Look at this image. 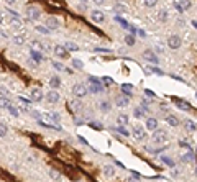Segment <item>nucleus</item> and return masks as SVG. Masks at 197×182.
<instances>
[{
  "instance_id": "obj_52",
  "label": "nucleus",
  "mask_w": 197,
  "mask_h": 182,
  "mask_svg": "<svg viewBox=\"0 0 197 182\" xmlns=\"http://www.w3.org/2000/svg\"><path fill=\"white\" fill-rule=\"evenodd\" d=\"M97 52H110L108 49H97Z\"/></svg>"
},
{
  "instance_id": "obj_6",
  "label": "nucleus",
  "mask_w": 197,
  "mask_h": 182,
  "mask_svg": "<svg viewBox=\"0 0 197 182\" xmlns=\"http://www.w3.org/2000/svg\"><path fill=\"white\" fill-rule=\"evenodd\" d=\"M54 54L57 57H61V59H68V57H69V51L66 49V46L57 45V46H54Z\"/></svg>"
},
{
  "instance_id": "obj_24",
  "label": "nucleus",
  "mask_w": 197,
  "mask_h": 182,
  "mask_svg": "<svg viewBox=\"0 0 197 182\" xmlns=\"http://www.w3.org/2000/svg\"><path fill=\"white\" fill-rule=\"evenodd\" d=\"M104 174L107 176V177H112V176L115 174V169H113L112 166H105V167H104Z\"/></svg>"
},
{
  "instance_id": "obj_42",
  "label": "nucleus",
  "mask_w": 197,
  "mask_h": 182,
  "mask_svg": "<svg viewBox=\"0 0 197 182\" xmlns=\"http://www.w3.org/2000/svg\"><path fill=\"white\" fill-rule=\"evenodd\" d=\"M53 68H54L56 71H66V68L61 63H53Z\"/></svg>"
},
{
  "instance_id": "obj_12",
  "label": "nucleus",
  "mask_w": 197,
  "mask_h": 182,
  "mask_svg": "<svg viewBox=\"0 0 197 182\" xmlns=\"http://www.w3.org/2000/svg\"><path fill=\"white\" fill-rule=\"evenodd\" d=\"M128 103H130V99L125 97V95H118V97H115V105H117L118 108L128 107Z\"/></svg>"
},
{
  "instance_id": "obj_56",
  "label": "nucleus",
  "mask_w": 197,
  "mask_h": 182,
  "mask_svg": "<svg viewBox=\"0 0 197 182\" xmlns=\"http://www.w3.org/2000/svg\"><path fill=\"white\" fill-rule=\"evenodd\" d=\"M195 157H197V149H195Z\"/></svg>"
},
{
  "instance_id": "obj_28",
  "label": "nucleus",
  "mask_w": 197,
  "mask_h": 182,
  "mask_svg": "<svg viewBox=\"0 0 197 182\" xmlns=\"http://www.w3.org/2000/svg\"><path fill=\"white\" fill-rule=\"evenodd\" d=\"M177 3L181 5L182 10H187V8H191V0H179Z\"/></svg>"
},
{
  "instance_id": "obj_30",
  "label": "nucleus",
  "mask_w": 197,
  "mask_h": 182,
  "mask_svg": "<svg viewBox=\"0 0 197 182\" xmlns=\"http://www.w3.org/2000/svg\"><path fill=\"white\" fill-rule=\"evenodd\" d=\"M176 103H177V107H179L181 110H186V112H187V110H191L189 105H187L186 102H182V100H176Z\"/></svg>"
},
{
  "instance_id": "obj_39",
  "label": "nucleus",
  "mask_w": 197,
  "mask_h": 182,
  "mask_svg": "<svg viewBox=\"0 0 197 182\" xmlns=\"http://www.w3.org/2000/svg\"><path fill=\"white\" fill-rule=\"evenodd\" d=\"M113 8H115V12H118V13H125V12H127V7L120 5V3H118V5H115Z\"/></svg>"
},
{
  "instance_id": "obj_7",
  "label": "nucleus",
  "mask_w": 197,
  "mask_h": 182,
  "mask_svg": "<svg viewBox=\"0 0 197 182\" xmlns=\"http://www.w3.org/2000/svg\"><path fill=\"white\" fill-rule=\"evenodd\" d=\"M90 20H92L94 23H102V21L105 20L104 12H100V10H92V12H90Z\"/></svg>"
},
{
  "instance_id": "obj_35",
  "label": "nucleus",
  "mask_w": 197,
  "mask_h": 182,
  "mask_svg": "<svg viewBox=\"0 0 197 182\" xmlns=\"http://www.w3.org/2000/svg\"><path fill=\"white\" fill-rule=\"evenodd\" d=\"M125 43H127L128 46H133L135 45V38H133L132 35H128V36H125Z\"/></svg>"
},
{
  "instance_id": "obj_18",
  "label": "nucleus",
  "mask_w": 197,
  "mask_h": 182,
  "mask_svg": "<svg viewBox=\"0 0 197 182\" xmlns=\"http://www.w3.org/2000/svg\"><path fill=\"white\" fill-rule=\"evenodd\" d=\"M49 85H51V89H59V85H61V79L57 77V76H53V77L49 79Z\"/></svg>"
},
{
  "instance_id": "obj_26",
  "label": "nucleus",
  "mask_w": 197,
  "mask_h": 182,
  "mask_svg": "<svg viewBox=\"0 0 197 182\" xmlns=\"http://www.w3.org/2000/svg\"><path fill=\"white\" fill-rule=\"evenodd\" d=\"M10 107V100L5 97H0V108H8Z\"/></svg>"
},
{
  "instance_id": "obj_51",
  "label": "nucleus",
  "mask_w": 197,
  "mask_h": 182,
  "mask_svg": "<svg viewBox=\"0 0 197 182\" xmlns=\"http://www.w3.org/2000/svg\"><path fill=\"white\" fill-rule=\"evenodd\" d=\"M176 8H177V12H181V13L184 12V10H182V8H181V5H179V3H177V2H176Z\"/></svg>"
},
{
  "instance_id": "obj_50",
  "label": "nucleus",
  "mask_w": 197,
  "mask_h": 182,
  "mask_svg": "<svg viewBox=\"0 0 197 182\" xmlns=\"http://www.w3.org/2000/svg\"><path fill=\"white\" fill-rule=\"evenodd\" d=\"M179 146H181V148H187V146H189V145H187L186 141H181V143H179Z\"/></svg>"
},
{
  "instance_id": "obj_9",
  "label": "nucleus",
  "mask_w": 197,
  "mask_h": 182,
  "mask_svg": "<svg viewBox=\"0 0 197 182\" xmlns=\"http://www.w3.org/2000/svg\"><path fill=\"white\" fill-rule=\"evenodd\" d=\"M59 99H61V95H59V92H56V90H49V92H46V100L49 103H57V102H59Z\"/></svg>"
},
{
  "instance_id": "obj_19",
  "label": "nucleus",
  "mask_w": 197,
  "mask_h": 182,
  "mask_svg": "<svg viewBox=\"0 0 197 182\" xmlns=\"http://www.w3.org/2000/svg\"><path fill=\"white\" fill-rule=\"evenodd\" d=\"M166 122L169 123L171 126H177V125H179V118L174 117V115H167V117H166Z\"/></svg>"
},
{
  "instance_id": "obj_27",
  "label": "nucleus",
  "mask_w": 197,
  "mask_h": 182,
  "mask_svg": "<svg viewBox=\"0 0 197 182\" xmlns=\"http://www.w3.org/2000/svg\"><path fill=\"white\" fill-rule=\"evenodd\" d=\"M133 115H135L136 118H143V115H145V110H143L141 107H136L135 110H133Z\"/></svg>"
},
{
  "instance_id": "obj_22",
  "label": "nucleus",
  "mask_w": 197,
  "mask_h": 182,
  "mask_svg": "<svg viewBox=\"0 0 197 182\" xmlns=\"http://www.w3.org/2000/svg\"><path fill=\"white\" fill-rule=\"evenodd\" d=\"M31 49H35V51H40V52H43V51H45V46H43L41 43H38V41H33V43H31Z\"/></svg>"
},
{
  "instance_id": "obj_29",
  "label": "nucleus",
  "mask_w": 197,
  "mask_h": 182,
  "mask_svg": "<svg viewBox=\"0 0 197 182\" xmlns=\"http://www.w3.org/2000/svg\"><path fill=\"white\" fill-rule=\"evenodd\" d=\"M113 131H117V133H120V135H123V136H128L130 135V133L127 131V128H123L122 125L117 126V128H113Z\"/></svg>"
},
{
  "instance_id": "obj_47",
  "label": "nucleus",
  "mask_w": 197,
  "mask_h": 182,
  "mask_svg": "<svg viewBox=\"0 0 197 182\" xmlns=\"http://www.w3.org/2000/svg\"><path fill=\"white\" fill-rule=\"evenodd\" d=\"M145 92H146V95H148V97H155V92H153V90H150V89H146Z\"/></svg>"
},
{
  "instance_id": "obj_58",
  "label": "nucleus",
  "mask_w": 197,
  "mask_h": 182,
  "mask_svg": "<svg viewBox=\"0 0 197 182\" xmlns=\"http://www.w3.org/2000/svg\"><path fill=\"white\" fill-rule=\"evenodd\" d=\"M0 36H2V35H0Z\"/></svg>"
},
{
  "instance_id": "obj_32",
  "label": "nucleus",
  "mask_w": 197,
  "mask_h": 182,
  "mask_svg": "<svg viewBox=\"0 0 197 182\" xmlns=\"http://www.w3.org/2000/svg\"><path fill=\"white\" fill-rule=\"evenodd\" d=\"M49 176H51V179H54V180H61V174L57 171H54V169L49 171Z\"/></svg>"
},
{
  "instance_id": "obj_17",
  "label": "nucleus",
  "mask_w": 197,
  "mask_h": 182,
  "mask_svg": "<svg viewBox=\"0 0 197 182\" xmlns=\"http://www.w3.org/2000/svg\"><path fill=\"white\" fill-rule=\"evenodd\" d=\"M194 159H195V153L192 151V149H189L184 156H182V162H191V161H194Z\"/></svg>"
},
{
  "instance_id": "obj_33",
  "label": "nucleus",
  "mask_w": 197,
  "mask_h": 182,
  "mask_svg": "<svg viewBox=\"0 0 197 182\" xmlns=\"http://www.w3.org/2000/svg\"><path fill=\"white\" fill-rule=\"evenodd\" d=\"M158 18H160L161 21H166L167 20V12L166 10H160L158 12Z\"/></svg>"
},
{
  "instance_id": "obj_54",
  "label": "nucleus",
  "mask_w": 197,
  "mask_h": 182,
  "mask_svg": "<svg viewBox=\"0 0 197 182\" xmlns=\"http://www.w3.org/2000/svg\"><path fill=\"white\" fill-rule=\"evenodd\" d=\"M195 159H197V157H195ZM194 174H195V177H197V166H195V172H194Z\"/></svg>"
},
{
  "instance_id": "obj_13",
  "label": "nucleus",
  "mask_w": 197,
  "mask_h": 182,
  "mask_svg": "<svg viewBox=\"0 0 197 182\" xmlns=\"http://www.w3.org/2000/svg\"><path fill=\"white\" fill-rule=\"evenodd\" d=\"M133 136H135L136 140H145V138H146L145 128H143V126H135V128H133Z\"/></svg>"
},
{
  "instance_id": "obj_48",
  "label": "nucleus",
  "mask_w": 197,
  "mask_h": 182,
  "mask_svg": "<svg viewBox=\"0 0 197 182\" xmlns=\"http://www.w3.org/2000/svg\"><path fill=\"white\" fill-rule=\"evenodd\" d=\"M5 2H7V5H15L17 0H5Z\"/></svg>"
},
{
  "instance_id": "obj_40",
  "label": "nucleus",
  "mask_w": 197,
  "mask_h": 182,
  "mask_svg": "<svg viewBox=\"0 0 197 182\" xmlns=\"http://www.w3.org/2000/svg\"><path fill=\"white\" fill-rule=\"evenodd\" d=\"M100 110H102V112H108V110H110V103L108 102H102V103H100Z\"/></svg>"
},
{
  "instance_id": "obj_16",
  "label": "nucleus",
  "mask_w": 197,
  "mask_h": 182,
  "mask_svg": "<svg viewBox=\"0 0 197 182\" xmlns=\"http://www.w3.org/2000/svg\"><path fill=\"white\" fill-rule=\"evenodd\" d=\"M8 23H10L13 28H22L23 26V21L20 20V17H12L10 20H8Z\"/></svg>"
},
{
  "instance_id": "obj_34",
  "label": "nucleus",
  "mask_w": 197,
  "mask_h": 182,
  "mask_svg": "<svg viewBox=\"0 0 197 182\" xmlns=\"http://www.w3.org/2000/svg\"><path fill=\"white\" fill-rule=\"evenodd\" d=\"M73 66H74V68H76V69H79V71H81V69H82V68H84V64H82V61H79V59H73Z\"/></svg>"
},
{
  "instance_id": "obj_25",
  "label": "nucleus",
  "mask_w": 197,
  "mask_h": 182,
  "mask_svg": "<svg viewBox=\"0 0 197 182\" xmlns=\"http://www.w3.org/2000/svg\"><path fill=\"white\" fill-rule=\"evenodd\" d=\"M66 49H68V51H77L79 46L76 45V43H73V41H68V43H66Z\"/></svg>"
},
{
  "instance_id": "obj_36",
  "label": "nucleus",
  "mask_w": 197,
  "mask_h": 182,
  "mask_svg": "<svg viewBox=\"0 0 197 182\" xmlns=\"http://www.w3.org/2000/svg\"><path fill=\"white\" fill-rule=\"evenodd\" d=\"M36 31H40V33H45V35H49V33H51V30H49V28H45V26H36Z\"/></svg>"
},
{
  "instance_id": "obj_55",
  "label": "nucleus",
  "mask_w": 197,
  "mask_h": 182,
  "mask_svg": "<svg viewBox=\"0 0 197 182\" xmlns=\"http://www.w3.org/2000/svg\"><path fill=\"white\" fill-rule=\"evenodd\" d=\"M2 21H3V17H2V15H0V23H2Z\"/></svg>"
},
{
  "instance_id": "obj_1",
  "label": "nucleus",
  "mask_w": 197,
  "mask_h": 182,
  "mask_svg": "<svg viewBox=\"0 0 197 182\" xmlns=\"http://www.w3.org/2000/svg\"><path fill=\"white\" fill-rule=\"evenodd\" d=\"M25 13H26L28 20H31V21L40 20V17H41V10H40V7H36V5H26Z\"/></svg>"
},
{
  "instance_id": "obj_44",
  "label": "nucleus",
  "mask_w": 197,
  "mask_h": 182,
  "mask_svg": "<svg viewBox=\"0 0 197 182\" xmlns=\"http://www.w3.org/2000/svg\"><path fill=\"white\" fill-rule=\"evenodd\" d=\"M127 182H140V177L138 176H132V177H128Z\"/></svg>"
},
{
  "instance_id": "obj_15",
  "label": "nucleus",
  "mask_w": 197,
  "mask_h": 182,
  "mask_svg": "<svg viewBox=\"0 0 197 182\" xmlns=\"http://www.w3.org/2000/svg\"><path fill=\"white\" fill-rule=\"evenodd\" d=\"M146 128H148V130H151V131H155L156 130V128H158V120L156 118H148L146 120Z\"/></svg>"
},
{
  "instance_id": "obj_57",
  "label": "nucleus",
  "mask_w": 197,
  "mask_h": 182,
  "mask_svg": "<svg viewBox=\"0 0 197 182\" xmlns=\"http://www.w3.org/2000/svg\"><path fill=\"white\" fill-rule=\"evenodd\" d=\"M195 99H197V94H195Z\"/></svg>"
},
{
  "instance_id": "obj_3",
  "label": "nucleus",
  "mask_w": 197,
  "mask_h": 182,
  "mask_svg": "<svg viewBox=\"0 0 197 182\" xmlns=\"http://www.w3.org/2000/svg\"><path fill=\"white\" fill-rule=\"evenodd\" d=\"M87 85H84V84H74L73 85V95L76 99H82L87 95Z\"/></svg>"
},
{
  "instance_id": "obj_2",
  "label": "nucleus",
  "mask_w": 197,
  "mask_h": 182,
  "mask_svg": "<svg viewBox=\"0 0 197 182\" xmlns=\"http://www.w3.org/2000/svg\"><path fill=\"white\" fill-rule=\"evenodd\" d=\"M87 90H90V92H94V94H99V92L104 90V87H102V84H100V80L97 77H89Z\"/></svg>"
},
{
  "instance_id": "obj_11",
  "label": "nucleus",
  "mask_w": 197,
  "mask_h": 182,
  "mask_svg": "<svg viewBox=\"0 0 197 182\" xmlns=\"http://www.w3.org/2000/svg\"><path fill=\"white\" fill-rule=\"evenodd\" d=\"M30 97H31L33 102H40V100H43V97H45V95H43V90H41V89L35 87V89H31Z\"/></svg>"
},
{
  "instance_id": "obj_5",
  "label": "nucleus",
  "mask_w": 197,
  "mask_h": 182,
  "mask_svg": "<svg viewBox=\"0 0 197 182\" xmlns=\"http://www.w3.org/2000/svg\"><path fill=\"white\" fill-rule=\"evenodd\" d=\"M181 38L177 35H171L169 38H167V46L171 48V49H179L181 48Z\"/></svg>"
},
{
  "instance_id": "obj_4",
  "label": "nucleus",
  "mask_w": 197,
  "mask_h": 182,
  "mask_svg": "<svg viewBox=\"0 0 197 182\" xmlns=\"http://www.w3.org/2000/svg\"><path fill=\"white\" fill-rule=\"evenodd\" d=\"M151 138H153V141H155V143H164L167 140V133L164 130H158V128H156Z\"/></svg>"
},
{
  "instance_id": "obj_14",
  "label": "nucleus",
  "mask_w": 197,
  "mask_h": 182,
  "mask_svg": "<svg viewBox=\"0 0 197 182\" xmlns=\"http://www.w3.org/2000/svg\"><path fill=\"white\" fill-rule=\"evenodd\" d=\"M81 108H82V103H81L79 100H71V102H69V110L73 113H77Z\"/></svg>"
},
{
  "instance_id": "obj_41",
  "label": "nucleus",
  "mask_w": 197,
  "mask_h": 182,
  "mask_svg": "<svg viewBox=\"0 0 197 182\" xmlns=\"http://www.w3.org/2000/svg\"><path fill=\"white\" fill-rule=\"evenodd\" d=\"M161 161L164 162V164H167V166H174V161H171L167 156H163V157H161Z\"/></svg>"
},
{
  "instance_id": "obj_10",
  "label": "nucleus",
  "mask_w": 197,
  "mask_h": 182,
  "mask_svg": "<svg viewBox=\"0 0 197 182\" xmlns=\"http://www.w3.org/2000/svg\"><path fill=\"white\" fill-rule=\"evenodd\" d=\"M143 59H146L148 63H153V64H156V63H158V56H156L151 49L143 51Z\"/></svg>"
},
{
  "instance_id": "obj_20",
  "label": "nucleus",
  "mask_w": 197,
  "mask_h": 182,
  "mask_svg": "<svg viewBox=\"0 0 197 182\" xmlns=\"http://www.w3.org/2000/svg\"><path fill=\"white\" fill-rule=\"evenodd\" d=\"M23 43H25V35H17V36H13V45L22 46Z\"/></svg>"
},
{
  "instance_id": "obj_37",
  "label": "nucleus",
  "mask_w": 197,
  "mask_h": 182,
  "mask_svg": "<svg viewBox=\"0 0 197 182\" xmlns=\"http://www.w3.org/2000/svg\"><path fill=\"white\" fill-rule=\"evenodd\" d=\"M31 57H35L36 61H41V57H43V56H41V52H40V51L31 49Z\"/></svg>"
},
{
  "instance_id": "obj_38",
  "label": "nucleus",
  "mask_w": 197,
  "mask_h": 182,
  "mask_svg": "<svg viewBox=\"0 0 197 182\" xmlns=\"http://www.w3.org/2000/svg\"><path fill=\"white\" fill-rule=\"evenodd\" d=\"M122 90H123L127 95H132V92H130V90H132V85H130V84H123V85H122Z\"/></svg>"
},
{
  "instance_id": "obj_31",
  "label": "nucleus",
  "mask_w": 197,
  "mask_h": 182,
  "mask_svg": "<svg viewBox=\"0 0 197 182\" xmlns=\"http://www.w3.org/2000/svg\"><path fill=\"white\" fill-rule=\"evenodd\" d=\"M7 131H8V128L5 123H0V138H3V136H7Z\"/></svg>"
},
{
  "instance_id": "obj_21",
  "label": "nucleus",
  "mask_w": 197,
  "mask_h": 182,
  "mask_svg": "<svg viewBox=\"0 0 197 182\" xmlns=\"http://www.w3.org/2000/svg\"><path fill=\"white\" fill-rule=\"evenodd\" d=\"M184 126H186V130H187V131H195V130H197V125H195L194 122H191V120H186Z\"/></svg>"
},
{
  "instance_id": "obj_53",
  "label": "nucleus",
  "mask_w": 197,
  "mask_h": 182,
  "mask_svg": "<svg viewBox=\"0 0 197 182\" xmlns=\"http://www.w3.org/2000/svg\"><path fill=\"white\" fill-rule=\"evenodd\" d=\"M192 26H194L195 30H197V21H195V20H192Z\"/></svg>"
},
{
  "instance_id": "obj_8",
  "label": "nucleus",
  "mask_w": 197,
  "mask_h": 182,
  "mask_svg": "<svg viewBox=\"0 0 197 182\" xmlns=\"http://www.w3.org/2000/svg\"><path fill=\"white\" fill-rule=\"evenodd\" d=\"M46 26L49 28L51 31H54V30L59 28V20H57L56 17H48L46 18Z\"/></svg>"
},
{
  "instance_id": "obj_45",
  "label": "nucleus",
  "mask_w": 197,
  "mask_h": 182,
  "mask_svg": "<svg viewBox=\"0 0 197 182\" xmlns=\"http://www.w3.org/2000/svg\"><path fill=\"white\" fill-rule=\"evenodd\" d=\"M102 79H104V82H105V84H107V85H108V84H112V82H113V80H112V79H110V77H107V76H105V77H102Z\"/></svg>"
},
{
  "instance_id": "obj_43",
  "label": "nucleus",
  "mask_w": 197,
  "mask_h": 182,
  "mask_svg": "<svg viewBox=\"0 0 197 182\" xmlns=\"http://www.w3.org/2000/svg\"><path fill=\"white\" fill-rule=\"evenodd\" d=\"M158 3V0H145V5L146 7H155Z\"/></svg>"
},
{
  "instance_id": "obj_49",
  "label": "nucleus",
  "mask_w": 197,
  "mask_h": 182,
  "mask_svg": "<svg viewBox=\"0 0 197 182\" xmlns=\"http://www.w3.org/2000/svg\"><path fill=\"white\" fill-rule=\"evenodd\" d=\"M94 3H97V5H102V3H105V0H92Z\"/></svg>"
},
{
  "instance_id": "obj_46",
  "label": "nucleus",
  "mask_w": 197,
  "mask_h": 182,
  "mask_svg": "<svg viewBox=\"0 0 197 182\" xmlns=\"http://www.w3.org/2000/svg\"><path fill=\"white\" fill-rule=\"evenodd\" d=\"M8 110H10V112H12L13 115H15V117H18V110H15V108L12 107V105H10V107H8Z\"/></svg>"
},
{
  "instance_id": "obj_23",
  "label": "nucleus",
  "mask_w": 197,
  "mask_h": 182,
  "mask_svg": "<svg viewBox=\"0 0 197 182\" xmlns=\"http://www.w3.org/2000/svg\"><path fill=\"white\" fill-rule=\"evenodd\" d=\"M117 122H118V125H122V126H125V125H127V123H128V117H127V115H118V118H117Z\"/></svg>"
}]
</instances>
